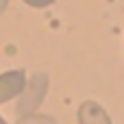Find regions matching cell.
Segmentation results:
<instances>
[{"mask_svg": "<svg viewBox=\"0 0 124 124\" xmlns=\"http://www.w3.org/2000/svg\"><path fill=\"white\" fill-rule=\"evenodd\" d=\"M76 118H78V124H113L107 109L96 100L81 102V107L76 111Z\"/></svg>", "mask_w": 124, "mask_h": 124, "instance_id": "obj_3", "label": "cell"}, {"mask_svg": "<svg viewBox=\"0 0 124 124\" xmlns=\"http://www.w3.org/2000/svg\"><path fill=\"white\" fill-rule=\"evenodd\" d=\"M15 124H57V120L52 116H46V113H28V116H20V120Z\"/></svg>", "mask_w": 124, "mask_h": 124, "instance_id": "obj_4", "label": "cell"}, {"mask_svg": "<svg viewBox=\"0 0 124 124\" xmlns=\"http://www.w3.org/2000/svg\"><path fill=\"white\" fill-rule=\"evenodd\" d=\"M22 2H26V4L33 7V9H46V7H50L54 0H22Z\"/></svg>", "mask_w": 124, "mask_h": 124, "instance_id": "obj_5", "label": "cell"}, {"mask_svg": "<svg viewBox=\"0 0 124 124\" xmlns=\"http://www.w3.org/2000/svg\"><path fill=\"white\" fill-rule=\"evenodd\" d=\"M26 85V72L24 70H9L0 74V105L15 100Z\"/></svg>", "mask_w": 124, "mask_h": 124, "instance_id": "obj_2", "label": "cell"}, {"mask_svg": "<svg viewBox=\"0 0 124 124\" xmlns=\"http://www.w3.org/2000/svg\"><path fill=\"white\" fill-rule=\"evenodd\" d=\"M48 94V74L44 72H35L31 78H26V85L22 89V94L15 98V113L17 116H28V113H37L39 105L44 102Z\"/></svg>", "mask_w": 124, "mask_h": 124, "instance_id": "obj_1", "label": "cell"}, {"mask_svg": "<svg viewBox=\"0 0 124 124\" xmlns=\"http://www.w3.org/2000/svg\"><path fill=\"white\" fill-rule=\"evenodd\" d=\"M0 124H7V122H4V118H2V116H0Z\"/></svg>", "mask_w": 124, "mask_h": 124, "instance_id": "obj_7", "label": "cell"}, {"mask_svg": "<svg viewBox=\"0 0 124 124\" xmlns=\"http://www.w3.org/2000/svg\"><path fill=\"white\" fill-rule=\"evenodd\" d=\"M7 7H9V0H0V13H4Z\"/></svg>", "mask_w": 124, "mask_h": 124, "instance_id": "obj_6", "label": "cell"}]
</instances>
